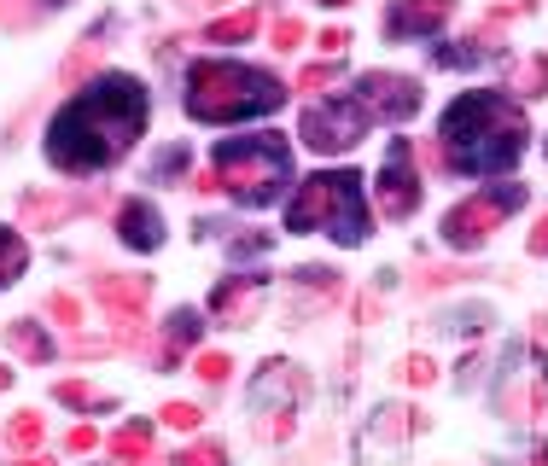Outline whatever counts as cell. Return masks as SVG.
I'll list each match as a JSON object with an SVG mask.
<instances>
[{
  "mask_svg": "<svg viewBox=\"0 0 548 466\" xmlns=\"http://www.w3.org/2000/svg\"><path fill=\"white\" fill-rule=\"evenodd\" d=\"M140 134H146V88L135 76L111 70L47 123V158L65 175H94V169H111L117 158H129Z\"/></svg>",
  "mask_w": 548,
  "mask_h": 466,
  "instance_id": "1",
  "label": "cell"
},
{
  "mask_svg": "<svg viewBox=\"0 0 548 466\" xmlns=\"http://www.w3.org/2000/svg\"><path fill=\"white\" fill-rule=\"evenodd\" d=\"M525 111L490 88H473L444 111V164L461 175H496V169H514L525 152Z\"/></svg>",
  "mask_w": 548,
  "mask_h": 466,
  "instance_id": "2",
  "label": "cell"
},
{
  "mask_svg": "<svg viewBox=\"0 0 548 466\" xmlns=\"http://www.w3.org/2000/svg\"><path fill=\"white\" fill-rule=\"evenodd\" d=\"M286 100V88L269 70L234 65V59H199L187 70V111L199 123H240V117H263Z\"/></svg>",
  "mask_w": 548,
  "mask_h": 466,
  "instance_id": "3",
  "label": "cell"
},
{
  "mask_svg": "<svg viewBox=\"0 0 548 466\" xmlns=\"http://www.w3.org/2000/svg\"><path fill=\"white\" fill-rule=\"evenodd\" d=\"M286 228L292 233L321 228V233H333L339 245H362L374 233V216L362 204V175H350V169L309 175L304 187H298V199L286 204Z\"/></svg>",
  "mask_w": 548,
  "mask_h": 466,
  "instance_id": "4",
  "label": "cell"
},
{
  "mask_svg": "<svg viewBox=\"0 0 548 466\" xmlns=\"http://www.w3.org/2000/svg\"><path fill=\"white\" fill-rule=\"evenodd\" d=\"M292 175V152L280 134H240L216 140V181L245 204H269Z\"/></svg>",
  "mask_w": 548,
  "mask_h": 466,
  "instance_id": "5",
  "label": "cell"
},
{
  "mask_svg": "<svg viewBox=\"0 0 548 466\" xmlns=\"http://www.w3.org/2000/svg\"><path fill=\"white\" fill-rule=\"evenodd\" d=\"M519 204H525V187L519 181H496V187H479V193H467V199L455 204L444 216V245L449 251H473V245H484L490 233L502 228L508 216H514Z\"/></svg>",
  "mask_w": 548,
  "mask_h": 466,
  "instance_id": "6",
  "label": "cell"
},
{
  "mask_svg": "<svg viewBox=\"0 0 548 466\" xmlns=\"http://www.w3.org/2000/svg\"><path fill=\"white\" fill-rule=\"evenodd\" d=\"M368 123H374V117H368L362 105L344 94V100H321V105H309V111H304V123H298V134H304V146H309V152H327V158H333V152H350V146H362Z\"/></svg>",
  "mask_w": 548,
  "mask_h": 466,
  "instance_id": "7",
  "label": "cell"
},
{
  "mask_svg": "<svg viewBox=\"0 0 548 466\" xmlns=\"http://www.w3.org/2000/svg\"><path fill=\"white\" fill-rule=\"evenodd\" d=\"M350 100L362 105L374 123H403V117L420 111V82L414 76H397V70H368Z\"/></svg>",
  "mask_w": 548,
  "mask_h": 466,
  "instance_id": "8",
  "label": "cell"
},
{
  "mask_svg": "<svg viewBox=\"0 0 548 466\" xmlns=\"http://www.w3.org/2000/svg\"><path fill=\"white\" fill-rule=\"evenodd\" d=\"M374 193H379V216H385V222H409L414 210H420V175H414V146L409 140L391 146V158H385V169H379Z\"/></svg>",
  "mask_w": 548,
  "mask_h": 466,
  "instance_id": "9",
  "label": "cell"
},
{
  "mask_svg": "<svg viewBox=\"0 0 548 466\" xmlns=\"http://www.w3.org/2000/svg\"><path fill=\"white\" fill-rule=\"evenodd\" d=\"M263 292H269V274H234V280H222V286L210 292V309L222 315V327H251Z\"/></svg>",
  "mask_w": 548,
  "mask_h": 466,
  "instance_id": "10",
  "label": "cell"
},
{
  "mask_svg": "<svg viewBox=\"0 0 548 466\" xmlns=\"http://www.w3.org/2000/svg\"><path fill=\"white\" fill-rule=\"evenodd\" d=\"M455 18V0H391L385 12V35L403 41V35H438Z\"/></svg>",
  "mask_w": 548,
  "mask_h": 466,
  "instance_id": "11",
  "label": "cell"
},
{
  "mask_svg": "<svg viewBox=\"0 0 548 466\" xmlns=\"http://www.w3.org/2000/svg\"><path fill=\"white\" fill-rule=\"evenodd\" d=\"M269 385H280L286 397H298L304 391V379H298V367H286V362H263V385L257 391H269ZM257 408H269V397H257ZM257 437H269V443H280V437H292V408L286 402H274V414L269 420H257Z\"/></svg>",
  "mask_w": 548,
  "mask_h": 466,
  "instance_id": "12",
  "label": "cell"
},
{
  "mask_svg": "<svg viewBox=\"0 0 548 466\" xmlns=\"http://www.w3.org/2000/svg\"><path fill=\"white\" fill-rule=\"evenodd\" d=\"M146 292H152V286H146L140 274H129V280H123V274H100V280H94V298L111 309V321H140Z\"/></svg>",
  "mask_w": 548,
  "mask_h": 466,
  "instance_id": "13",
  "label": "cell"
},
{
  "mask_svg": "<svg viewBox=\"0 0 548 466\" xmlns=\"http://www.w3.org/2000/svg\"><path fill=\"white\" fill-rule=\"evenodd\" d=\"M94 193H30L24 199V222H30L35 233H47V228H59L65 216H76V210H94Z\"/></svg>",
  "mask_w": 548,
  "mask_h": 466,
  "instance_id": "14",
  "label": "cell"
},
{
  "mask_svg": "<svg viewBox=\"0 0 548 466\" xmlns=\"http://www.w3.org/2000/svg\"><path fill=\"white\" fill-rule=\"evenodd\" d=\"M117 233H123V245H135V251H158V245H164V216L146 199H129L117 210Z\"/></svg>",
  "mask_w": 548,
  "mask_h": 466,
  "instance_id": "15",
  "label": "cell"
},
{
  "mask_svg": "<svg viewBox=\"0 0 548 466\" xmlns=\"http://www.w3.org/2000/svg\"><path fill=\"white\" fill-rule=\"evenodd\" d=\"M6 344H12L24 362H47V356H53V338L41 333L35 321H12V327H6Z\"/></svg>",
  "mask_w": 548,
  "mask_h": 466,
  "instance_id": "16",
  "label": "cell"
},
{
  "mask_svg": "<svg viewBox=\"0 0 548 466\" xmlns=\"http://www.w3.org/2000/svg\"><path fill=\"white\" fill-rule=\"evenodd\" d=\"M65 0H0V30H30L41 12H53Z\"/></svg>",
  "mask_w": 548,
  "mask_h": 466,
  "instance_id": "17",
  "label": "cell"
},
{
  "mask_svg": "<svg viewBox=\"0 0 548 466\" xmlns=\"http://www.w3.org/2000/svg\"><path fill=\"white\" fill-rule=\"evenodd\" d=\"M105 449H111V455H117V461H146V455H152V432H146V426H123V432H111V443H105Z\"/></svg>",
  "mask_w": 548,
  "mask_h": 466,
  "instance_id": "18",
  "label": "cell"
},
{
  "mask_svg": "<svg viewBox=\"0 0 548 466\" xmlns=\"http://www.w3.org/2000/svg\"><path fill=\"white\" fill-rule=\"evenodd\" d=\"M257 24H263V12H257V6H245V12H234V18H216L205 35H210V41H251Z\"/></svg>",
  "mask_w": 548,
  "mask_h": 466,
  "instance_id": "19",
  "label": "cell"
},
{
  "mask_svg": "<svg viewBox=\"0 0 548 466\" xmlns=\"http://www.w3.org/2000/svg\"><path fill=\"white\" fill-rule=\"evenodd\" d=\"M24 263H30V245L12 228H0V286H12V280L24 274Z\"/></svg>",
  "mask_w": 548,
  "mask_h": 466,
  "instance_id": "20",
  "label": "cell"
},
{
  "mask_svg": "<svg viewBox=\"0 0 548 466\" xmlns=\"http://www.w3.org/2000/svg\"><path fill=\"white\" fill-rule=\"evenodd\" d=\"M41 432H47V426H41V414H35V408H24V414H12V420H6V443H12V449H24V455L41 449Z\"/></svg>",
  "mask_w": 548,
  "mask_h": 466,
  "instance_id": "21",
  "label": "cell"
},
{
  "mask_svg": "<svg viewBox=\"0 0 548 466\" xmlns=\"http://www.w3.org/2000/svg\"><path fill=\"white\" fill-rule=\"evenodd\" d=\"M193 338H199V315H193V309H181V315L170 321V356H181Z\"/></svg>",
  "mask_w": 548,
  "mask_h": 466,
  "instance_id": "22",
  "label": "cell"
},
{
  "mask_svg": "<svg viewBox=\"0 0 548 466\" xmlns=\"http://www.w3.org/2000/svg\"><path fill=\"white\" fill-rule=\"evenodd\" d=\"M170 432H199V408L193 402H164V414H158Z\"/></svg>",
  "mask_w": 548,
  "mask_h": 466,
  "instance_id": "23",
  "label": "cell"
},
{
  "mask_svg": "<svg viewBox=\"0 0 548 466\" xmlns=\"http://www.w3.org/2000/svg\"><path fill=\"white\" fill-rule=\"evenodd\" d=\"M53 397L59 402H70V408H100V391H94V385H82V379H65V385H59V391H53Z\"/></svg>",
  "mask_w": 548,
  "mask_h": 466,
  "instance_id": "24",
  "label": "cell"
},
{
  "mask_svg": "<svg viewBox=\"0 0 548 466\" xmlns=\"http://www.w3.org/2000/svg\"><path fill=\"white\" fill-rule=\"evenodd\" d=\"M175 466H228V455H222V443H193L175 455Z\"/></svg>",
  "mask_w": 548,
  "mask_h": 466,
  "instance_id": "25",
  "label": "cell"
},
{
  "mask_svg": "<svg viewBox=\"0 0 548 466\" xmlns=\"http://www.w3.org/2000/svg\"><path fill=\"white\" fill-rule=\"evenodd\" d=\"M333 82H339V65H309L304 76H298L304 94H321V88H333Z\"/></svg>",
  "mask_w": 548,
  "mask_h": 466,
  "instance_id": "26",
  "label": "cell"
},
{
  "mask_svg": "<svg viewBox=\"0 0 548 466\" xmlns=\"http://www.w3.org/2000/svg\"><path fill=\"white\" fill-rule=\"evenodd\" d=\"M409 385H432L438 379V367H432V356H403V367H397Z\"/></svg>",
  "mask_w": 548,
  "mask_h": 466,
  "instance_id": "27",
  "label": "cell"
},
{
  "mask_svg": "<svg viewBox=\"0 0 548 466\" xmlns=\"http://www.w3.org/2000/svg\"><path fill=\"white\" fill-rule=\"evenodd\" d=\"M519 94H548V59H531L519 70Z\"/></svg>",
  "mask_w": 548,
  "mask_h": 466,
  "instance_id": "28",
  "label": "cell"
},
{
  "mask_svg": "<svg viewBox=\"0 0 548 466\" xmlns=\"http://www.w3.org/2000/svg\"><path fill=\"white\" fill-rule=\"evenodd\" d=\"M193 367H199V379H210V385H222V379L234 373V362H228V356H216V350H205Z\"/></svg>",
  "mask_w": 548,
  "mask_h": 466,
  "instance_id": "29",
  "label": "cell"
},
{
  "mask_svg": "<svg viewBox=\"0 0 548 466\" xmlns=\"http://www.w3.org/2000/svg\"><path fill=\"white\" fill-rule=\"evenodd\" d=\"M94 59H100V47H76V53H70V59H65V82H76L82 70L94 65Z\"/></svg>",
  "mask_w": 548,
  "mask_h": 466,
  "instance_id": "30",
  "label": "cell"
},
{
  "mask_svg": "<svg viewBox=\"0 0 548 466\" xmlns=\"http://www.w3.org/2000/svg\"><path fill=\"white\" fill-rule=\"evenodd\" d=\"M298 41H304V24L298 18H280L274 24V47H298Z\"/></svg>",
  "mask_w": 548,
  "mask_h": 466,
  "instance_id": "31",
  "label": "cell"
},
{
  "mask_svg": "<svg viewBox=\"0 0 548 466\" xmlns=\"http://www.w3.org/2000/svg\"><path fill=\"white\" fill-rule=\"evenodd\" d=\"M94 443H100V432H94V426H76V432H70V455H88Z\"/></svg>",
  "mask_w": 548,
  "mask_h": 466,
  "instance_id": "32",
  "label": "cell"
},
{
  "mask_svg": "<svg viewBox=\"0 0 548 466\" xmlns=\"http://www.w3.org/2000/svg\"><path fill=\"white\" fill-rule=\"evenodd\" d=\"M47 309H53V315H59V321H70V327H76V321H82V309H76V298H65V292H59V298L47 303Z\"/></svg>",
  "mask_w": 548,
  "mask_h": 466,
  "instance_id": "33",
  "label": "cell"
},
{
  "mask_svg": "<svg viewBox=\"0 0 548 466\" xmlns=\"http://www.w3.org/2000/svg\"><path fill=\"white\" fill-rule=\"evenodd\" d=\"M531 257H548V210L537 216V228H531Z\"/></svg>",
  "mask_w": 548,
  "mask_h": 466,
  "instance_id": "34",
  "label": "cell"
},
{
  "mask_svg": "<svg viewBox=\"0 0 548 466\" xmlns=\"http://www.w3.org/2000/svg\"><path fill=\"white\" fill-rule=\"evenodd\" d=\"M24 466H53V461H47V455H35V461H24Z\"/></svg>",
  "mask_w": 548,
  "mask_h": 466,
  "instance_id": "35",
  "label": "cell"
},
{
  "mask_svg": "<svg viewBox=\"0 0 548 466\" xmlns=\"http://www.w3.org/2000/svg\"><path fill=\"white\" fill-rule=\"evenodd\" d=\"M6 385H12V373H6V367H0V391H6Z\"/></svg>",
  "mask_w": 548,
  "mask_h": 466,
  "instance_id": "36",
  "label": "cell"
},
{
  "mask_svg": "<svg viewBox=\"0 0 548 466\" xmlns=\"http://www.w3.org/2000/svg\"><path fill=\"white\" fill-rule=\"evenodd\" d=\"M321 6H350V0H321Z\"/></svg>",
  "mask_w": 548,
  "mask_h": 466,
  "instance_id": "37",
  "label": "cell"
}]
</instances>
